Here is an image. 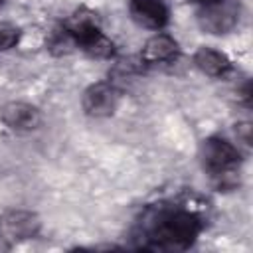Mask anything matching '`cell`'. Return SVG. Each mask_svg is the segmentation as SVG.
Masks as SVG:
<instances>
[{"mask_svg":"<svg viewBox=\"0 0 253 253\" xmlns=\"http://www.w3.org/2000/svg\"><path fill=\"white\" fill-rule=\"evenodd\" d=\"M194 63H196V67L202 73H206L210 77H215V79L229 75L231 69H233L231 59L223 51L213 49V47H208V45L198 47V51L194 53Z\"/></svg>","mask_w":253,"mask_h":253,"instance_id":"cell-10","label":"cell"},{"mask_svg":"<svg viewBox=\"0 0 253 253\" xmlns=\"http://www.w3.org/2000/svg\"><path fill=\"white\" fill-rule=\"evenodd\" d=\"M204 231L202 213L184 202L148 206L132 227L134 245L150 251L190 249Z\"/></svg>","mask_w":253,"mask_h":253,"instance_id":"cell-1","label":"cell"},{"mask_svg":"<svg viewBox=\"0 0 253 253\" xmlns=\"http://www.w3.org/2000/svg\"><path fill=\"white\" fill-rule=\"evenodd\" d=\"M59 38L67 43H71L73 47L81 49L83 53L91 55V57H99V59H109L115 55V45L113 42L107 38V34L103 32V28L99 26V22L89 14H75L71 16L61 32Z\"/></svg>","mask_w":253,"mask_h":253,"instance_id":"cell-3","label":"cell"},{"mask_svg":"<svg viewBox=\"0 0 253 253\" xmlns=\"http://www.w3.org/2000/svg\"><path fill=\"white\" fill-rule=\"evenodd\" d=\"M196 8V18L202 30L210 34L231 32L241 16L239 0H188Z\"/></svg>","mask_w":253,"mask_h":253,"instance_id":"cell-4","label":"cell"},{"mask_svg":"<svg viewBox=\"0 0 253 253\" xmlns=\"http://www.w3.org/2000/svg\"><path fill=\"white\" fill-rule=\"evenodd\" d=\"M22 30L12 22H0V55L10 51L20 42Z\"/></svg>","mask_w":253,"mask_h":253,"instance_id":"cell-11","label":"cell"},{"mask_svg":"<svg viewBox=\"0 0 253 253\" xmlns=\"http://www.w3.org/2000/svg\"><path fill=\"white\" fill-rule=\"evenodd\" d=\"M180 55V47H178V42L168 36V34H162V32H156V36H152L142 51H140V57L146 61V63H172L176 61Z\"/></svg>","mask_w":253,"mask_h":253,"instance_id":"cell-9","label":"cell"},{"mask_svg":"<svg viewBox=\"0 0 253 253\" xmlns=\"http://www.w3.org/2000/svg\"><path fill=\"white\" fill-rule=\"evenodd\" d=\"M42 221L34 211L8 210L0 215V237L10 243L28 241L40 235Z\"/></svg>","mask_w":253,"mask_h":253,"instance_id":"cell-6","label":"cell"},{"mask_svg":"<svg viewBox=\"0 0 253 253\" xmlns=\"http://www.w3.org/2000/svg\"><path fill=\"white\" fill-rule=\"evenodd\" d=\"M121 105V91L111 81H97L83 91L81 107L85 115L93 119H103L115 115Z\"/></svg>","mask_w":253,"mask_h":253,"instance_id":"cell-5","label":"cell"},{"mask_svg":"<svg viewBox=\"0 0 253 253\" xmlns=\"http://www.w3.org/2000/svg\"><path fill=\"white\" fill-rule=\"evenodd\" d=\"M130 18L146 30L162 32L170 22V10L164 0H128Z\"/></svg>","mask_w":253,"mask_h":253,"instance_id":"cell-7","label":"cell"},{"mask_svg":"<svg viewBox=\"0 0 253 253\" xmlns=\"http://www.w3.org/2000/svg\"><path fill=\"white\" fill-rule=\"evenodd\" d=\"M0 121L14 132H32L42 125V113L30 103H8L0 111Z\"/></svg>","mask_w":253,"mask_h":253,"instance_id":"cell-8","label":"cell"},{"mask_svg":"<svg viewBox=\"0 0 253 253\" xmlns=\"http://www.w3.org/2000/svg\"><path fill=\"white\" fill-rule=\"evenodd\" d=\"M2 2H4V0H0V6H2Z\"/></svg>","mask_w":253,"mask_h":253,"instance_id":"cell-12","label":"cell"},{"mask_svg":"<svg viewBox=\"0 0 253 253\" xmlns=\"http://www.w3.org/2000/svg\"><path fill=\"white\" fill-rule=\"evenodd\" d=\"M200 162L204 172L219 188H227L237 182L241 152L223 136H208L200 146Z\"/></svg>","mask_w":253,"mask_h":253,"instance_id":"cell-2","label":"cell"}]
</instances>
